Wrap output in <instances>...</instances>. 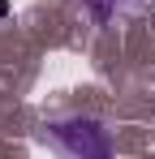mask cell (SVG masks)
I'll return each mask as SVG.
<instances>
[{
  "mask_svg": "<svg viewBox=\"0 0 155 159\" xmlns=\"http://www.w3.org/2000/svg\"><path fill=\"white\" fill-rule=\"evenodd\" d=\"M56 138H60V146H65L73 159H112L108 133H103L95 120H86V116L60 120V125H56Z\"/></svg>",
  "mask_w": 155,
  "mask_h": 159,
  "instance_id": "1",
  "label": "cell"
},
{
  "mask_svg": "<svg viewBox=\"0 0 155 159\" xmlns=\"http://www.w3.org/2000/svg\"><path fill=\"white\" fill-rule=\"evenodd\" d=\"M86 4H91V13H95L99 22H108V17L116 13V0H86Z\"/></svg>",
  "mask_w": 155,
  "mask_h": 159,
  "instance_id": "2",
  "label": "cell"
},
{
  "mask_svg": "<svg viewBox=\"0 0 155 159\" xmlns=\"http://www.w3.org/2000/svg\"><path fill=\"white\" fill-rule=\"evenodd\" d=\"M4 13H9V0H0V17H4Z\"/></svg>",
  "mask_w": 155,
  "mask_h": 159,
  "instance_id": "3",
  "label": "cell"
}]
</instances>
